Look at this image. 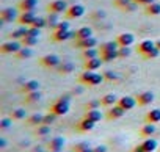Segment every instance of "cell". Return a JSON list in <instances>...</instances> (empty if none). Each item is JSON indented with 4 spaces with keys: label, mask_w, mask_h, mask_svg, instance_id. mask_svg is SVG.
Instances as JSON below:
<instances>
[{
    "label": "cell",
    "mask_w": 160,
    "mask_h": 152,
    "mask_svg": "<svg viewBox=\"0 0 160 152\" xmlns=\"http://www.w3.org/2000/svg\"><path fill=\"white\" fill-rule=\"evenodd\" d=\"M53 30H69V22H66V21H60L55 27H53Z\"/></svg>",
    "instance_id": "681fc988"
},
{
    "label": "cell",
    "mask_w": 160,
    "mask_h": 152,
    "mask_svg": "<svg viewBox=\"0 0 160 152\" xmlns=\"http://www.w3.org/2000/svg\"><path fill=\"white\" fill-rule=\"evenodd\" d=\"M22 49V42H18L16 39H11L8 42H3L2 46H0V52L2 53H16Z\"/></svg>",
    "instance_id": "277c9868"
},
{
    "label": "cell",
    "mask_w": 160,
    "mask_h": 152,
    "mask_svg": "<svg viewBox=\"0 0 160 152\" xmlns=\"http://www.w3.org/2000/svg\"><path fill=\"white\" fill-rule=\"evenodd\" d=\"M155 47V42L154 41H151V39H144V41H141L140 44H138V47H137V50H138V53H141V55H144V53H148L151 49H154Z\"/></svg>",
    "instance_id": "7402d4cb"
},
{
    "label": "cell",
    "mask_w": 160,
    "mask_h": 152,
    "mask_svg": "<svg viewBox=\"0 0 160 152\" xmlns=\"http://www.w3.org/2000/svg\"><path fill=\"white\" fill-rule=\"evenodd\" d=\"M116 41H118L119 47H130L135 42V36L132 33H121L116 36Z\"/></svg>",
    "instance_id": "7c38bea8"
},
{
    "label": "cell",
    "mask_w": 160,
    "mask_h": 152,
    "mask_svg": "<svg viewBox=\"0 0 160 152\" xmlns=\"http://www.w3.org/2000/svg\"><path fill=\"white\" fill-rule=\"evenodd\" d=\"M133 2V0H115V2H113V5L116 7V8H119V10H124L129 3H132Z\"/></svg>",
    "instance_id": "bcb514c9"
},
{
    "label": "cell",
    "mask_w": 160,
    "mask_h": 152,
    "mask_svg": "<svg viewBox=\"0 0 160 152\" xmlns=\"http://www.w3.org/2000/svg\"><path fill=\"white\" fill-rule=\"evenodd\" d=\"M155 133V124H144L141 129H140V136L141 138H149L151 135Z\"/></svg>",
    "instance_id": "d4e9b609"
},
{
    "label": "cell",
    "mask_w": 160,
    "mask_h": 152,
    "mask_svg": "<svg viewBox=\"0 0 160 152\" xmlns=\"http://www.w3.org/2000/svg\"><path fill=\"white\" fill-rule=\"evenodd\" d=\"M85 147H88V143H85V141H83V143H78V144H75V146H74L72 152H82Z\"/></svg>",
    "instance_id": "816d5d0a"
},
{
    "label": "cell",
    "mask_w": 160,
    "mask_h": 152,
    "mask_svg": "<svg viewBox=\"0 0 160 152\" xmlns=\"http://www.w3.org/2000/svg\"><path fill=\"white\" fill-rule=\"evenodd\" d=\"M36 7H38V0H21L19 2L21 11H35Z\"/></svg>",
    "instance_id": "44dd1931"
},
{
    "label": "cell",
    "mask_w": 160,
    "mask_h": 152,
    "mask_svg": "<svg viewBox=\"0 0 160 152\" xmlns=\"http://www.w3.org/2000/svg\"><path fill=\"white\" fill-rule=\"evenodd\" d=\"M57 115L55 113H52V111H49L47 115H44V119H42V124H47V125H52L55 121H57Z\"/></svg>",
    "instance_id": "b9f144b4"
},
{
    "label": "cell",
    "mask_w": 160,
    "mask_h": 152,
    "mask_svg": "<svg viewBox=\"0 0 160 152\" xmlns=\"http://www.w3.org/2000/svg\"><path fill=\"white\" fill-rule=\"evenodd\" d=\"M93 17H105V13L104 11H94V14H93Z\"/></svg>",
    "instance_id": "9f6ffc18"
},
{
    "label": "cell",
    "mask_w": 160,
    "mask_h": 152,
    "mask_svg": "<svg viewBox=\"0 0 160 152\" xmlns=\"http://www.w3.org/2000/svg\"><path fill=\"white\" fill-rule=\"evenodd\" d=\"M130 53H132V49H130V47H119V49H118L119 58H127Z\"/></svg>",
    "instance_id": "7dc6e473"
},
{
    "label": "cell",
    "mask_w": 160,
    "mask_h": 152,
    "mask_svg": "<svg viewBox=\"0 0 160 152\" xmlns=\"http://www.w3.org/2000/svg\"><path fill=\"white\" fill-rule=\"evenodd\" d=\"M118 105H121L126 111H129V110H132L137 105V99L132 97V96H122V97L118 99Z\"/></svg>",
    "instance_id": "4fadbf2b"
},
{
    "label": "cell",
    "mask_w": 160,
    "mask_h": 152,
    "mask_svg": "<svg viewBox=\"0 0 160 152\" xmlns=\"http://www.w3.org/2000/svg\"><path fill=\"white\" fill-rule=\"evenodd\" d=\"M104 79L108 80V82H115V80H118L119 77H118V74L113 72V71H105V72H104Z\"/></svg>",
    "instance_id": "f6af8a7d"
},
{
    "label": "cell",
    "mask_w": 160,
    "mask_h": 152,
    "mask_svg": "<svg viewBox=\"0 0 160 152\" xmlns=\"http://www.w3.org/2000/svg\"><path fill=\"white\" fill-rule=\"evenodd\" d=\"M98 56H101V52H99V49H96V47L82 50V58H83V60H91V58H98Z\"/></svg>",
    "instance_id": "f1b7e54d"
},
{
    "label": "cell",
    "mask_w": 160,
    "mask_h": 152,
    "mask_svg": "<svg viewBox=\"0 0 160 152\" xmlns=\"http://www.w3.org/2000/svg\"><path fill=\"white\" fill-rule=\"evenodd\" d=\"M60 14H57V13H49V17H47V22H49V27H55L58 22H60Z\"/></svg>",
    "instance_id": "7bdbcfd3"
},
{
    "label": "cell",
    "mask_w": 160,
    "mask_h": 152,
    "mask_svg": "<svg viewBox=\"0 0 160 152\" xmlns=\"http://www.w3.org/2000/svg\"><path fill=\"white\" fill-rule=\"evenodd\" d=\"M16 19V10L14 8H3L0 11V21L2 22H13Z\"/></svg>",
    "instance_id": "e0dca14e"
},
{
    "label": "cell",
    "mask_w": 160,
    "mask_h": 152,
    "mask_svg": "<svg viewBox=\"0 0 160 152\" xmlns=\"http://www.w3.org/2000/svg\"><path fill=\"white\" fill-rule=\"evenodd\" d=\"M11 124H13V119H11V118H3L2 121H0V129L7 130V129L11 127Z\"/></svg>",
    "instance_id": "c3c4849f"
},
{
    "label": "cell",
    "mask_w": 160,
    "mask_h": 152,
    "mask_svg": "<svg viewBox=\"0 0 160 152\" xmlns=\"http://www.w3.org/2000/svg\"><path fill=\"white\" fill-rule=\"evenodd\" d=\"M101 99L99 101H90L85 104V110H96V108H101Z\"/></svg>",
    "instance_id": "ee69618b"
},
{
    "label": "cell",
    "mask_w": 160,
    "mask_h": 152,
    "mask_svg": "<svg viewBox=\"0 0 160 152\" xmlns=\"http://www.w3.org/2000/svg\"><path fill=\"white\" fill-rule=\"evenodd\" d=\"M104 80H105V79H104V75H101V74L94 72V75H93V79H91V82H90V85H88V86H98V85H101Z\"/></svg>",
    "instance_id": "ab89813d"
},
{
    "label": "cell",
    "mask_w": 160,
    "mask_h": 152,
    "mask_svg": "<svg viewBox=\"0 0 160 152\" xmlns=\"http://www.w3.org/2000/svg\"><path fill=\"white\" fill-rule=\"evenodd\" d=\"M155 47H158V49H160V39H158V41H155Z\"/></svg>",
    "instance_id": "6125c7cd"
},
{
    "label": "cell",
    "mask_w": 160,
    "mask_h": 152,
    "mask_svg": "<svg viewBox=\"0 0 160 152\" xmlns=\"http://www.w3.org/2000/svg\"><path fill=\"white\" fill-rule=\"evenodd\" d=\"M63 146H64V140L61 136H55L49 143V150H52V152H61Z\"/></svg>",
    "instance_id": "ffe728a7"
},
{
    "label": "cell",
    "mask_w": 160,
    "mask_h": 152,
    "mask_svg": "<svg viewBox=\"0 0 160 152\" xmlns=\"http://www.w3.org/2000/svg\"><path fill=\"white\" fill-rule=\"evenodd\" d=\"M61 63V60L53 55V53H49V55H44L39 58V64L42 67H47V69H53V67H58V64Z\"/></svg>",
    "instance_id": "3957f363"
},
{
    "label": "cell",
    "mask_w": 160,
    "mask_h": 152,
    "mask_svg": "<svg viewBox=\"0 0 160 152\" xmlns=\"http://www.w3.org/2000/svg\"><path fill=\"white\" fill-rule=\"evenodd\" d=\"M71 38H74V32H71V30H53V33L50 36V39L53 42H63Z\"/></svg>",
    "instance_id": "5b68a950"
},
{
    "label": "cell",
    "mask_w": 160,
    "mask_h": 152,
    "mask_svg": "<svg viewBox=\"0 0 160 152\" xmlns=\"http://www.w3.org/2000/svg\"><path fill=\"white\" fill-rule=\"evenodd\" d=\"M82 152H94V147H90V146H88V147H85Z\"/></svg>",
    "instance_id": "680465c9"
},
{
    "label": "cell",
    "mask_w": 160,
    "mask_h": 152,
    "mask_svg": "<svg viewBox=\"0 0 160 152\" xmlns=\"http://www.w3.org/2000/svg\"><path fill=\"white\" fill-rule=\"evenodd\" d=\"M39 33H41V28H36V27H28V30H27V35H30V36L39 38Z\"/></svg>",
    "instance_id": "f907efd6"
},
{
    "label": "cell",
    "mask_w": 160,
    "mask_h": 152,
    "mask_svg": "<svg viewBox=\"0 0 160 152\" xmlns=\"http://www.w3.org/2000/svg\"><path fill=\"white\" fill-rule=\"evenodd\" d=\"M144 13L148 16H158L160 14V3L158 2H152L149 5L144 7Z\"/></svg>",
    "instance_id": "4316f807"
},
{
    "label": "cell",
    "mask_w": 160,
    "mask_h": 152,
    "mask_svg": "<svg viewBox=\"0 0 160 152\" xmlns=\"http://www.w3.org/2000/svg\"><path fill=\"white\" fill-rule=\"evenodd\" d=\"M158 55H160V49H158V47H154V49H151L148 53H144L143 58H144V60H155V58H158Z\"/></svg>",
    "instance_id": "f35d334b"
},
{
    "label": "cell",
    "mask_w": 160,
    "mask_h": 152,
    "mask_svg": "<svg viewBox=\"0 0 160 152\" xmlns=\"http://www.w3.org/2000/svg\"><path fill=\"white\" fill-rule=\"evenodd\" d=\"M10 118L13 121H21V119H25L27 118V111L24 108H14L11 113H10Z\"/></svg>",
    "instance_id": "1f68e13d"
},
{
    "label": "cell",
    "mask_w": 160,
    "mask_h": 152,
    "mask_svg": "<svg viewBox=\"0 0 160 152\" xmlns=\"http://www.w3.org/2000/svg\"><path fill=\"white\" fill-rule=\"evenodd\" d=\"M93 36V28L91 27H80L74 32V39L78 41V39H85V38H90Z\"/></svg>",
    "instance_id": "2e32d148"
},
{
    "label": "cell",
    "mask_w": 160,
    "mask_h": 152,
    "mask_svg": "<svg viewBox=\"0 0 160 152\" xmlns=\"http://www.w3.org/2000/svg\"><path fill=\"white\" fill-rule=\"evenodd\" d=\"M118 49H119V44H118L116 39H115V41H107V42H104V44L99 46V52H101V53H104V52H112V50H118Z\"/></svg>",
    "instance_id": "cb8c5ba5"
},
{
    "label": "cell",
    "mask_w": 160,
    "mask_h": 152,
    "mask_svg": "<svg viewBox=\"0 0 160 152\" xmlns=\"http://www.w3.org/2000/svg\"><path fill=\"white\" fill-rule=\"evenodd\" d=\"M94 152H107V146H104V144L96 146V147H94Z\"/></svg>",
    "instance_id": "11a10c76"
},
{
    "label": "cell",
    "mask_w": 160,
    "mask_h": 152,
    "mask_svg": "<svg viewBox=\"0 0 160 152\" xmlns=\"http://www.w3.org/2000/svg\"><path fill=\"white\" fill-rule=\"evenodd\" d=\"M27 30H28V27L24 25V27H21V28L11 32V33H10V38H11V39H22L24 36H27Z\"/></svg>",
    "instance_id": "836d02e7"
},
{
    "label": "cell",
    "mask_w": 160,
    "mask_h": 152,
    "mask_svg": "<svg viewBox=\"0 0 160 152\" xmlns=\"http://www.w3.org/2000/svg\"><path fill=\"white\" fill-rule=\"evenodd\" d=\"M126 115V110L121 107V105H113V107H110L108 110H107V119L108 121H113V119H119V118H122Z\"/></svg>",
    "instance_id": "30bf717a"
},
{
    "label": "cell",
    "mask_w": 160,
    "mask_h": 152,
    "mask_svg": "<svg viewBox=\"0 0 160 152\" xmlns=\"http://www.w3.org/2000/svg\"><path fill=\"white\" fill-rule=\"evenodd\" d=\"M35 19H36L35 11H22V13H21V16L18 17V22H19L21 25L30 27V25L33 24V21H35Z\"/></svg>",
    "instance_id": "8fae6325"
},
{
    "label": "cell",
    "mask_w": 160,
    "mask_h": 152,
    "mask_svg": "<svg viewBox=\"0 0 160 152\" xmlns=\"http://www.w3.org/2000/svg\"><path fill=\"white\" fill-rule=\"evenodd\" d=\"M38 41H39L38 36H30V35H27V36H24V38L21 39L22 46H25V47H33V46L38 44Z\"/></svg>",
    "instance_id": "e575fe53"
},
{
    "label": "cell",
    "mask_w": 160,
    "mask_h": 152,
    "mask_svg": "<svg viewBox=\"0 0 160 152\" xmlns=\"http://www.w3.org/2000/svg\"><path fill=\"white\" fill-rule=\"evenodd\" d=\"M98 46V39L90 36V38H85V39H78V41H74V47L75 49H80V50H85V49H93Z\"/></svg>",
    "instance_id": "52a82bcc"
},
{
    "label": "cell",
    "mask_w": 160,
    "mask_h": 152,
    "mask_svg": "<svg viewBox=\"0 0 160 152\" xmlns=\"http://www.w3.org/2000/svg\"><path fill=\"white\" fill-rule=\"evenodd\" d=\"M85 14V7L83 5H80V3H74L71 7H68L64 16L66 19H78V17H82Z\"/></svg>",
    "instance_id": "7a4b0ae2"
},
{
    "label": "cell",
    "mask_w": 160,
    "mask_h": 152,
    "mask_svg": "<svg viewBox=\"0 0 160 152\" xmlns=\"http://www.w3.org/2000/svg\"><path fill=\"white\" fill-rule=\"evenodd\" d=\"M135 99H137V104L140 107H148V105H151L154 102V94L151 91H143V93L137 94Z\"/></svg>",
    "instance_id": "ba28073f"
},
{
    "label": "cell",
    "mask_w": 160,
    "mask_h": 152,
    "mask_svg": "<svg viewBox=\"0 0 160 152\" xmlns=\"http://www.w3.org/2000/svg\"><path fill=\"white\" fill-rule=\"evenodd\" d=\"M39 88H41V85H39L38 80H28L21 86V93L28 94V93H33V91H39Z\"/></svg>",
    "instance_id": "9a60e30c"
},
{
    "label": "cell",
    "mask_w": 160,
    "mask_h": 152,
    "mask_svg": "<svg viewBox=\"0 0 160 152\" xmlns=\"http://www.w3.org/2000/svg\"><path fill=\"white\" fill-rule=\"evenodd\" d=\"M14 55H16L18 60H28V58L33 55V50H32V47H25V46H22V49H21L19 52H16Z\"/></svg>",
    "instance_id": "83f0119b"
},
{
    "label": "cell",
    "mask_w": 160,
    "mask_h": 152,
    "mask_svg": "<svg viewBox=\"0 0 160 152\" xmlns=\"http://www.w3.org/2000/svg\"><path fill=\"white\" fill-rule=\"evenodd\" d=\"M116 104H118V99H116V96L112 94V93L104 94V96L101 97V105L105 107V108H110V107H113V105H116Z\"/></svg>",
    "instance_id": "d6986e66"
},
{
    "label": "cell",
    "mask_w": 160,
    "mask_h": 152,
    "mask_svg": "<svg viewBox=\"0 0 160 152\" xmlns=\"http://www.w3.org/2000/svg\"><path fill=\"white\" fill-rule=\"evenodd\" d=\"M102 58L98 56V58H91V60H85L83 63V69L85 71H98L101 66H102Z\"/></svg>",
    "instance_id": "5bb4252c"
},
{
    "label": "cell",
    "mask_w": 160,
    "mask_h": 152,
    "mask_svg": "<svg viewBox=\"0 0 160 152\" xmlns=\"http://www.w3.org/2000/svg\"><path fill=\"white\" fill-rule=\"evenodd\" d=\"M41 99V93L39 91H33V93H28V94H25V104H35V102H38Z\"/></svg>",
    "instance_id": "8d00e7d4"
},
{
    "label": "cell",
    "mask_w": 160,
    "mask_h": 152,
    "mask_svg": "<svg viewBox=\"0 0 160 152\" xmlns=\"http://www.w3.org/2000/svg\"><path fill=\"white\" fill-rule=\"evenodd\" d=\"M96 124H98V122H94L93 119H88V118L83 116V119H80V121L77 122L75 130H77V132H91Z\"/></svg>",
    "instance_id": "9c48e42d"
},
{
    "label": "cell",
    "mask_w": 160,
    "mask_h": 152,
    "mask_svg": "<svg viewBox=\"0 0 160 152\" xmlns=\"http://www.w3.org/2000/svg\"><path fill=\"white\" fill-rule=\"evenodd\" d=\"M46 25H49V22H47V19H44V17H36L35 21H33V24L30 25V27H36V28H44Z\"/></svg>",
    "instance_id": "60d3db41"
},
{
    "label": "cell",
    "mask_w": 160,
    "mask_h": 152,
    "mask_svg": "<svg viewBox=\"0 0 160 152\" xmlns=\"http://www.w3.org/2000/svg\"><path fill=\"white\" fill-rule=\"evenodd\" d=\"M135 3H138V5H149V3H152V2H155V0H133Z\"/></svg>",
    "instance_id": "db71d44e"
},
{
    "label": "cell",
    "mask_w": 160,
    "mask_h": 152,
    "mask_svg": "<svg viewBox=\"0 0 160 152\" xmlns=\"http://www.w3.org/2000/svg\"><path fill=\"white\" fill-rule=\"evenodd\" d=\"M101 58H102L104 63H110V61H113V60H118L119 55H118V50H112V52H104V53H101Z\"/></svg>",
    "instance_id": "d590c367"
},
{
    "label": "cell",
    "mask_w": 160,
    "mask_h": 152,
    "mask_svg": "<svg viewBox=\"0 0 160 152\" xmlns=\"http://www.w3.org/2000/svg\"><path fill=\"white\" fill-rule=\"evenodd\" d=\"M132 152H144V149H143V146L141 144H138V146H135L133 147V150Z\"/></svg>",
    "instance_id": "6f0895ef"
},
{
    "label": "cell",
    "mask_w": 160,
    "mask_h": 152,
    "mask_svg": "<svg viewBox=\"0 0 160 152\" xmlns=\"http://www.w3.org/2000/svg\"><path fill=\"white\" fill-rule=\"evenodd\" d=\"M57 71H58V74H69V72L74 71V64L71 61H63V63L58 64Z\"/></svg>",
    "instance_id": "4dcf8cb0"
},
{
    "label": "cell",
    "mask_w": 160,
    "mask_h": 152,
    "mask_svg": "<svg viewBox=\"0 0 160 152\" xmlns=\"http://www.w3.org/2000/svg\"><path fill=\"white\" fill-rule=\"evenodd\" d=\"M141 146H143V149H144V152H154L155 149H157V146H158V143L154 140V138H144V141L141 143Z\"/></svg>",
    "instance_id": "484cf974"
},
{
    "label": "cell",
    "mask_w": 160,
    "mask_h": 152,
    "mask_svg": "<svg viewBox=\"0 0 160 152\" xmlns=\"http://www.w3.org/2000/svg\"><path fill=\"white\" fill-rule=\"evenodd\" d=\"M5 144H7V141L2 138V140H0V146H2V147H5Z\"/></svg>",
    "instance_id": "94428289"
},
{
    "label": "cell",
    "mask_w": 160,
    "mask_h": 152,
    "mask_svg": "<svg viewBox=\"0 0 160 152\" xmlns=\"http://www.w3.org/2000/svg\"><path fill=\"white\" fill-rule=\"evenodd\" d=\"M52 113H55L57 116H63V115H68V111H69V102L68 101H64V99H61V97H58L52 105H50V108H49Z\"/></svg>",
    "instance_id": "6da1fadb"
},
{
    "label": "cell",
    "mask_w": 160,
    "mask_h": 152,
    "mask_svg": "<svg viewBox=\"0 0 160 152\" xmlns=\"http://www.w3.org/2000/svg\"><path fill=\"white\" fill-rule=\"evenodd\" d=\"M32 152H44V149H42V147H39V146H38V149H33V150H32Z\"/></svg>",
    "instance_id": "91938a15"
},
{
    "label": "cell",
    "mask_w": 160,
    "mask_h": 152,
    "mask_svg": "<svg viewBox=\"0 0 160 152\" xmlns=\"http://www.w3.org/2000/svg\"><path fill=\"white\" fill-rule=\"evenodd\" d=\"M93 75H94V71H85V72H82L78 75V82L82 85H90Z\"/></svg>",
    "instance_id": "f546056e"
},
{
    "label": "cell",
    "mask_w": 160,
    "mask_h": 152,
    "mask_svg": "<svg viewBox=\"0 0 160 152\" xmlns=\"http://www.w3.org/2000/svg\"><path fill=\"white\" fill-rule=\"evenodd\" d=\"M85 118L93 119L94 122H99V121L102 119V113H101L99 108H96V110H87V111H85Z\"/></svg>",
    "instance_id": "d6a6232c"
},
{
    "label": "cell",
    "mask_w": 160,
    "mask_h": 152,
    "mask_svg": "<svg viewBox=\"0 0 160 152\" xmlns=\"http://www.w3.org/2000/svg\"><path fill=\"white\" fill-rule=\"evenodd\" d=\"M68 10V3L64 0H53L47 5V11L49 13H57V14H61V13H66Z\"/></svg>",
    "instance_id": "8992f818"
},
{
    "label": "cell",
    "mask_w": 160,
    "mask_h": 152,
    "mask_svg": "<svg viewBox=\"0 0 160 152\" xmlns=\"http://www.w3.org/2000/svg\"><path fill=\"white\" fill-rule=\"evenodd\" d=\"M36 133H38L39 136L49 135V133H50V125H47V124H39V125H36Z\"/></svg>",
    "instance_id": "74e56055"
},
{
    "label": "cell",
    "mask_w": 160,
    "mask_h": 152,
    "mask_svg": "<svg viewBox=\"0 0 160 152\" xmlns=\"http://www.w3.org/2000/svg\"><path fill=\"white\" fill-rule=\"evenodd\" d=\"M144 121L148 124H157L160 122V108H154V110H149L144 116Z\"/></svg>",
    "instance_id": "ac0fdd59"
},
{
    "label": "cell",
    "mask_w": 160,
    "mask_h": 152,
    "mask_svg": "<svg viewBox=\"0 0 160 152\" xmlns=\"http://www.w3.org/2000/svg\"><path fill=\"white\" fill-rule=\"evenodd\" d=\"M137 5H138V3L132 2V3H129V5H127V7L122 10V11H126V13H132V11H135V10H137Z\"/></svg>",
    "instance_id": "f5cc1de1"
},
{
    "label": "cell",
    "mask_w": 160,
    "mask_h": 152,
    "mask_svg": "<svg viewBox=\"0 0 160 152\" xmlns=\"http://www.w3.org/2000/svg\"><path fill=\"white\" fill-rule=\"evenodd\" d=\"M42 119H44V115H41V113H33L32 116H28V118L25 119V124L30 125V127H35V125L42 124Z\"/></svg>",
    "instance_id": "603a6c76"
}]
</instances>
